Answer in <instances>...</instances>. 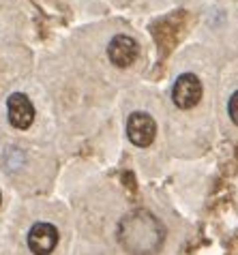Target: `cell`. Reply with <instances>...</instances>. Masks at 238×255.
Masks as SVG:
<instances>
[{"instance_id":"cell-6","label":"cell","mask_w":238,"mask_h":255,"mask_svg":"<svg viewBox=\"0 0 238 255\" xmlns=\"http://www.w3.org/2000/svg\"><path fill=\"white\" fill-rule=\"evenodd\" d=\"M6 112H9V123L15 129H28L34 123V105L24 93H13L6 99Z\"/></svg>"},{"instance_id":"cell-1","label":"cell","mask_w":238,"mask_h":255,"mask_svg":"<svg viewBox=\"0 0 238 255\" xmlns=\"http://www.w3.org/2000/svg\"><path fill=\"white\" fill-rule=\"evenodd\" d=\"M118 240L131 255H155L165 240V228L148 210H133L118 225Z\"/></svg>"},{"instance_id":"cell-7","label":"cell","mask_w":238,"mask_h":255,"mask_svg":"<svg viewBox=\"0 0 238 255\" xmlns=\"http://www.w3.org/2000/svg\"><path fill=\"white\" fill-rule=\"evenodd\" d=\"M228 114H230V118H232V123L238 125V90L230 97V101H228Z\"/></svg>"},{"instance_id":"cell-2","label":"cell","mask_w":238,"mask_h":255,"mask_svg":"<svg viewBox=\"0 0 238 255\" xmlns=\"http://www.w3.org/2000/svg\"><path fill=\"white\" fill-rule=\"evenodd\" d=\"M202 99V82L198 80V75L193 73H183L176 77L172 88V101L180 110H191L200 103Z\"/></svg>"},{"instance_id":"cell-3","label":"cell","mask_w":238,"mask_h":255,"mask_svg":"<svg viewBox=\"0 0 238 255\" xmlns=\"http://www.w3.org/2000/svg\"><path fill=\"white\" fill-rule=\"evenodd\" d=\"M127 135L135 146L146 148L155 141L157 135V123L155 118L146 112H133L127 120Z\"/></svg>"},{"instance_id":"cell-4","label":"cell","mask_w":238,"mask_h":255,"mask_svg":"<svg viewBox=\"0 0 238 255\" xmlns=\"http://www.w3.org/2000/svg\"><path fill=\"white\" fill-rule=\"evenodd\" d=\"M108 56H110L112 65L124 69V67H129L137 60L139 45H137L135 39L129 37V34H116L108 45Z\"/></svg>"},{"instance_id":"cell-8","label":"cell","mask_w":238,"mask_h":255,"mask_svg":"<svg viewBox=\"0 0 238 255\" xmlns=\"http://www.w3.org/2000/svg\"><path fill=\"white\" fill-rule=\"evenodd\" d=\"M0 202H2V195H0Z\"/></svg>"},{"instance_id":"cell-5","label":"cell","mask_w":238,"mask_h":255,"mask_svg":"<svg viewBox=\"0 0 238 255\" xmlns=\"http://www.w3.org/2000/svg\"><path fill=\"white\" fill-rule=\"evenodd\" d=\"M58 245V230L52 223H34L28 232V247L34 255H50Z\"/></svg>"}]
</instances>
